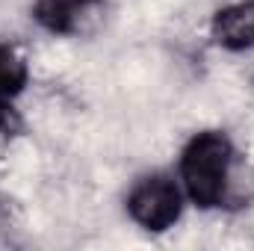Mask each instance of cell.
<instances>
[{"mask_svg":"<svg viewBox=\"0 0 254 251\" xmlns=\"http://www.w3.org/2000/svg\"><path fill=\"white\" fill-rule=\"evenodd\" d=\"M213 42L228 54H243L254 48V0H237L213 12L210 18Z\"/></svg>","mask_w":254,"mask_h":251,"instance_id":"cell-4","label":"cell"},{"mask_svg":"<svg viewBox=\"0 0 254 251\" xmlns=\"http://www.w3.org/2000/svg\"><path fill=\"white\" fill-rule=\"evenodd\" d=\"M27 86H30L27 57L15 45L0 42V101H15Z\"/></svg>","mask_w":254,"mask_h":251,"instance_id":"cell-5","label":"cell"},{"mask_svg":"<svg viewBox=\"0 0 254 251\" xmlns=\"http://www.w3.org/2000/svg\"><path fill=\"white\" fill-rule=\"evenodd\" d=\"M24 133V119L12 107V101H0V145H9Z\"/></svg>","mask_w":254,"mask_h":251,"instance_id":"cell-6","label":"cell"},{"mask_svg":"<svg viewBox=\"0 0 254 251\" xmlns=\"http://www.w3.org/2000/svg\"><path fill=\"white\" fill-rule=\"evenodd\" d=\"M184 207H187V192L181 187V181L169 172H148L136 178L125 198L130 222L148 234L172 231L181 222Z\"/></svg>","mask_w":254,"mask_h":251,"instance_id":"cell-2","label":"cell"},{"mask_svg":"<svg viewBox=\"0 0 254 251\" xmlns=\"http://www.w3.org/2000/svg\"><path fill=\"white\" fill-rule=\"evenodd\" d=\"M107 9V0H33L30 18L51 36H86L95 30Z\"/></svg>","mask_w":254,"mask_h":251,"instance_id":"cell-3","label":"cell"},{"mask_svg":"<svg viewBox=\"0 0 254 251\" xmlns=\"http://www.w3.org/2000/svg\"><path fill=\"white\" fill-rule=\"evenodd\" d=\"M240 154L228 130L210 127L187 139L178 160V181L198 210L240 207Z\"/></svg>","mask_w":254,"mask_h":251,"instance_id":"cell-1","label":"cell"}]
</instances>
